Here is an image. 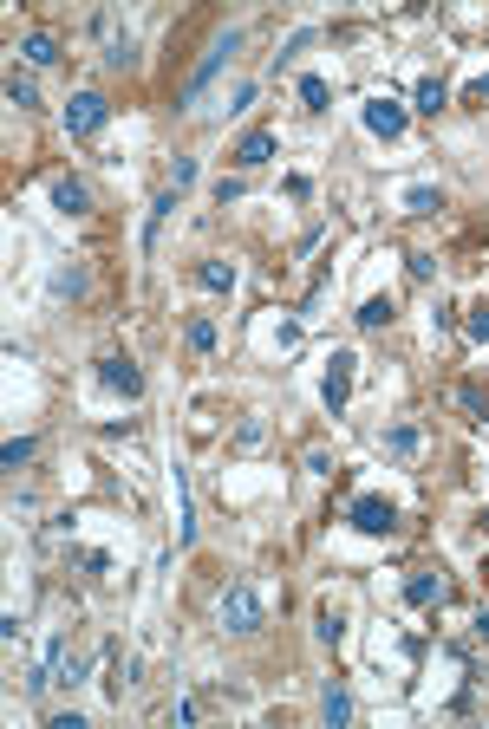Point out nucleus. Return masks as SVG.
I'll list each match as a JSON object with an SVG mask.
<instances>
[{
    "label": "nucleus",
    "instance_id": "obj_1",
    "mask_svg": "<svg viewBox=\"0 0 489 729\" xmlns=\"http://www.w3.org/2000/svg\"><path fill=\"white\" fill-rule=\"evenodd\" d=\"M235 52H241V33H235V26H229V33H215V40H209V52H203V66H196V72H189V86H183V98H177V104H183V111H189V104H196V98L209 92V78H215V72H222V66L235 59Z\"/></svg>",
    "mask_w": 489,
    "mask_h": 729
},
{
    "label": "nucleus",
    "instance_id": "obj_2",
    "mask_svg": "<svg viewBox=\"0 0 489 729\" xmlns=\"http://www.w3.org/2000/svg\"><path fill=\"white\" fill-rule=\"evenodd\" d=\"M104 124H112V98H104V92L66 98V130H72V137H98Z\"/></svg>",
    "mask_w": 489,
    "mask_h": 729
},
{
    "label": "nucleus",
    "instance_id": "obj_3",
    "mask_svg": "<svg viewBox=\"0 0 489 729\" xmlns=\"http://www.w3.org/2000/svg\"><path fill=\"white\" fill-rule=\"evenodd\" d=\"M261 619H267V606H261L255 586H229L222 593V626L229 632H261Z\"/></svg>",
    "mask_w": 489,
    "mask_h": 729
},
{
    "label": "nucleus",
    "instance_id": "obj_4",
    "mask_svg": "<svg viewBox=\"0 0 489 729\" xmlns=\"http://www.w3.org/2000/svg\"><path fill=\"white\" fill-rule=\"evenodd\" d=\"M346 521L359 527V535H392L398 527V508L385 495H352V508H346Z\"/></svg>",
    "mask_w": 489,
    "mask_h": 729
},
{
    "label": "nucleus",
    "instance_id": "obj_5",
    "mask_svg": "<svg viewBox=\"0 0 489 729\" xmlns=\"http://www.w3.org/2000/svg\"><path fill=\"white\" fill-rule=\"evenodd\" d=\"M170 501H177V547H196V501H189V469H170Z\"/></svg>",
    "mask_w": 489,
    "mask_h": 729
},
{
    "label": "nucleus",
    "instance_id": "obj_6",
    "mask_svg": "<svg viewBox=\"0 0 489 729\" xmlns=\"http://www.w3.org/2000/svg\"><path fill=\"white\" fill-rule=\"evenodd\" d=\"M352 364H359L352 352H333V372H326V391H320L333 417H340V410H346V398H352Z\"/></svg>",
    "mask_w": 489,
    "mask_h": 729
},
{
    "label": "nucleus",
    "instance_id": "obj_7",
    "mask_svg": "<svg viewBox=\"0 0 489 729\" xmlns=\"http://www.w3.org/2000/svg\"><path fill=\"white\" fill-rule=\"evenodd\" d=\"M366 130L372 137H404V104L398 98H372L366 104Z\"/></svg>",
    "mask_w": 489,
    "mask_h": 729
},
{
    "label": "nucleus",
    "instance_id": "obj_8",
    "mask_svg": "<svg viewBox=\"0 0 489 729\" xmlns=\"http://www.w3.org/2000/svg\"><path fill=\"white\" fill-rule=\"evenodd\" d=\"M267 157H275V130H249V137H241V144L229 150V163H235V170H261Z\"/></svg>",
    "mask_w": 489,
    "mask_h": 729
},
{
    "label": "nucleus",
    "instance_id": "obj_9",
    "mask_svg": "<svg viewBox=\"0 0 489 729\" xmlns=\"http://www.w3.org/2000/svg\"><path fill=\"white\" fill-rule=\"evenodd\" d=\"M98 384H104V391H124V398H138V391H144V372H138V364H124V358H98Z\"/></svg>",
    "mask_w": 489,
    "mask_h": 729
},
{
    "label": "nucleus",
    "instance_id": "obj_10",
    "mask_svg": "<svg viewBox=\"0 0 489 729\" xmlns=\"http://www.w3.org/2000/svg\"><path fill=\"white\" fill-rule=\"evenodd\" d=\"M52 209H59V215H86L92 209V189L78 176H59V183H52Z\"/></svg>",
    "mask_w": 489,
    "mask_h": 729
},
{
    "label": "nucleus",
    "instance_id": "obj_11",
    "mask_svg": "<svg viewBox=\"0 0 489 729\" xmlns=\"http://www.w3.org/2000/svg\"><path fill=\"white\" fill-rule=\"evenodd\" d=\"M320 716L333 723V729H346V723H352V690H346V684H326V697H320Z\"/></svg>",
    "mask_w": 489,
    "mask_h": 729
},
{
    "label": "nucleus",
    "instance_id": "obj_12",
    "mask_svg": "<svg viewBox=\"0 0 489 729\" xmlns=\"http://www.w3.org/2000/svg\"><path fill=\"white\" fill-rule=\"evenodd\" d=\"M404 599H412V606H444V573H418V580H404Z\"/></svg>",
    "mask_w": 489,
    "mask_h": 729
},
{
    "label": "nucleus",
    "instance_id": "obj_13",
    "mask_svg": "<svg viewBox=\"0 0 489 729\" xmlns=\"http://www.w3.org/2000/svg\"><path fill=\"white\" fill-rule=\"evenodd\" d=\"M177 195H183V189H163V195H157V202H150V215H144V255H150V248H157V229H163V215H170V209H177Z\"/></svg>",
    "mask_w": 489,
    "mask_h": 729
},
{
    "label": "nucleus",
    "instance_id": "obj_14",
    "mask_svg": "<svg viewBox=\"0 0 489 729\" xmlns=\"http://www.w3.org/2000/svg\"><path fill=\"white\" fill-rule=\"evenodd\" d=\"M404 209H412V215H438V209H444V195L430 189V183H412V189H404Z\"/></svg>",
    "mask_w": 489,
    "mask_h": 729
},
{
    "label": "nucleus",
    "instance_id": "obj_15",
    "mask_svg": "<svg viewBox=\"0 0 489 729\" xmlns=\"http://www.w3.org/2000/svg\"><path fill=\"white\" fill-rule=\"evenodd\" d=\"M20 52H26L33 66H52V59H59V40H52V33H26V40H20Z\"/></svg>",
    "mask_w": 489,
    "mask_h": 729
},
{
    "label": "nucleus",
    "instance_id": "obj_16",
    "mask_svg": "<svg viewBox=\"0 0 489 729\" xmlns=\"http://www.w3.org/2000/svg\"><path fill=\"white\" fill-rule=\"evenodd\" d=\"M398 320V306H392V293H372L366 306H359V326H392Z\"/></svg>",
    "mask_w": 489,
    "mask_h": 729
},
{
    "label": "nucleus",
    "instance_id": "obj_17",
    "mask_svg": "<svg viewBox=\"0 0 489 729\" xmlns=\"http://www.w3.org/2000/svg\"><path fill=\"white\" fill-rule=\"evenodd\" d=\"M196 280H203L209 293H229V287H235V267H229V261H203V267H196Z\"/></svg>",
    "mask_w": 489,
    "mask_h": 729
},
{
    "label": "nucleus",
    "instance_id": "obj_18",
    "mask_svg": "<svg viewBox=\"0 0 489 729\" xmlns=\"http://www.w3.org/2000/svg\"><path fill=\"white\" fill-rule=\"evenodd\" d=\"M457 404H464L476 424H489V391H483V384H457Z\"/></svg>",
    "mask_w": 489,
    "mask_h": 729
},
{
    "label": "nucleus",
    "instance_id": "obj_19",
    "mask_svg": "<svg viewBox=\"0 0 489 729\" xmlns=\"http://www.w3.org/2000/svg\"><path fill=\"white\" fill-rule=\"evenodd\" d=\"M418 443H424V436H418L412 424H398V430H385V450H392V456H412V450H418Z\"/></svg>",
    "mask_w": 489,
    "mask_h": 729
},
{
    "label": "nucleus",
    "instance_id": "obj_20",
    "mask_svg": "<svg viewBox=\"0 0 489 729\" xmlns=\"http://www.w3.org/2000/svg\"><path fill=\"white\" fill-rule=\"evenodd\" d=\"M326 98H333V92H326V78L307 72V78H301V104H307V111H326Z\"/></svg>",
    "mask_w": 489,
    "mask_h": 729
},
{
    "label": "nucleus",
    "instance_id": "obj_21",
    "mask_svg": "<svg viewBox=\"0 0 489 729\" xmlns=\"http://www.w3.org/2000/svg\"><path fill=\"white\" fill-rule=\"evenodd\" d=\"M7 104H20V111H26V104H40L33 78H20V72H14V78H7Z\"/></svg>",
    "mask_w": 489,
    "mask_h": 729
},
{
    "label": "nucleus",
    "instance_id": "obj_22",
    "mask_svg": "<svg viewBox=\"0 0 489 729\" xmlns=\"http://www.w3.org/2000/svg\"><path fill=\"white\" fill-rule=\"evenodd\" d=\"M215 346V326L209 320H189V352H209Z\"/></svg>",
    "mask_w": 489,
    "mask_h": 729
},
{
    "label": "nucleus",
    "instance_id": "obj_23",
    "mask_svg": "<svg viewBox=\"0 0 489 729\" xmlns=\"http://www.w3.org/2000/svg\"><path fill=\"white\" fill-rule=\"evenodd\" d=\"M0 456H7V469H20V463H33V436H14V443H7V450H0Z\"/></svg>",
    "mask_w": 489,
    "mask_h": 729
},
{
    "label": "nucleus",
    "instance_id": "obj_24",
    "mask_svg": "<svg viewBox=\"0 0 489 729\" xmlns=\"http://www.w3.org/2000/svg\"><path fill=\"white\" fill-rule=\"evenodd\" d=\"M418 111H444V86H438V78H424V86H418Z\"/></svg>",
    "mask_w": 489,
    "mask_h": 729
},
{
    "label": "nucleus",
    "instance_id": "obj_25",
    "mask_svg": "<svg viewBox=\"0 0 489 729\" xmlns=\"http://www.w3.org/2000/svg\"><path fill=\"white\" fill-rule=\"evenodd\" d=\"M320 638H326V644H340V638H346V626H340V612H320Z\"/></svg>",
    "mask_w": 489,
    "mask_h": 729
},
{
    "label": "nucleus",
    "instance_id": "obj_26",
    "mask_svg": "<svg viewBox=\"0 0 489 729\" xmlns=\"http://www.w3.org/2000/svg\"><path fill=\"white\" fill-rule=\"evenodd\" d=\"M170 183H177V189H189V183H196V157H177V170H170Z\"/></svg>",
    "mask_w": 489,
    "mask_h": 729
},
{
    "label": "nucleus",
    "instance_id": "obj_27",
    "mask_svg": "<svg viewBox=\"0 0 489 729\" xmlns=\"http://www.w3.org/2000/svg\"><path fill=\"white\" fill-rule=\"evenodd\" d=\"M215 195H222V209L241 202V176H222V183H215Z\"/></svg>",
    "mask_w": 489,
    "mask_h": 729
},
{
    "label": "nucleus",
    "instance_id": "obj_28",
    "mask_svg": "<svg viewBox=\"0 0 489 729\" xmlns=\"http://www.w3.org/2000/svg\"><path fill=\"white\" fill-rule=\"evenodd\" d=\"M470 339H489V306H483V313L470 320Z\"/></svg>",
    "mask_w": 489,
    "mask_h": 729
},
{
    "label": "nucleus",
    "instance_id": "obj_29",
    "mask_svg": "<svg viewBox=\"0 0 489 729\" xmlns=\"http://www.w3.org/2000/svg\"><path fill=\"white\" fill-rule=\"evenodd\" d=\"M476 632H483V638H489V606H483V612H476Z\"/></svg>",
    "mask_w": 489,
    "mask_h": 729
},
{
    "label": "nucleus",
    "instance_id": "obj_30",
    "mask_svg": "<svg viewBox=\"0 0 489 729\" xmlns=\"http://www.w3.org/2000/svg\"><path fill=\"white\" fill-rule=\"evenodd\" d=\"M476 92H489V72H483V78H476Z\"/></svg>",
    "mask_w": 489,
    "mask_h": 729
},
{
    "label": "nucleus",
    "instance_id": "obj_31",
    "mask_svg": "<svg viewBox=\"0 0 489 729\" xmlns=\"http://www.w3.org/2000/svg\"><path fill=\"white\" fill-rule=\"evenodd\" d=\"M483 527H489V508H483Z\"/></svg>",
    "mask_w": 489,
    "mask_h": 729
}]
</instances>
